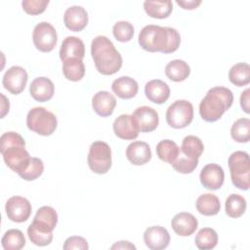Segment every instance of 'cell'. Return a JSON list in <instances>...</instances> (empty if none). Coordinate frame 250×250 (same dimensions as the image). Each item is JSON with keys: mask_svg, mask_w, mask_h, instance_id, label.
Wrapping results in <instances>:
<instances>
[{"mask_svg": "<svg viewBox=\"0 0 250 250\" xmlns=\"http://www.w3.org/2000/svg\"><path fill=\"white\" fill-rule=\"evenodd\" d=\"M27 128L41 136L52 135L58 126L56 115L45 107L36 106L31 108L26 115Z\"/></svg>", "mask_w": 250, "mask_h": 250, "instance_id": "obj_7", "label": "cell"}, {"mask_svg": "<svg viewBox=\"0 0 250 250\" xmlns=\"http://www.w3.org/2000/svg\"><path fill=\"white\" fill-rule=\"evenodd\" d=\"M62 73L69 81H80L85 75V65L80 59H68L62 62Z\"/></svg>", "mask_w": 250, "mask_h": 250, "instance_id": "obj_28", "label": "cell"}, {"mask_svg": "<svg viewBox=\"0 0 250 250\" xmlns=\"http://www.w3.org/2000/svg\"><path fill=\"white\" fill-rule=\"evenodd\" d=\"M145 94L148 101L161 104L169 99L170 88L164 81L160 79H153L146 84Z\"/></svg>", "mask_w": 250, "mask_h": 250, "instance_id": "obj_23", "label": "cell"}, {"mask_svg": "<svg viewBox=\"0 0 250 250\" xmlns=\"http://www.w3.org/2000/svg\"><path fill=\"white\" fill-rule=\"evenodd\" d=\"M49 4V0H23L22 9L29 15L36 16L42 14Z\"/></svg>", "mask_w": 250, "mask_h": 250, "instance_id": "obj_39", "label": "cell"}, {"mask_svg": "<svg viewBox=\"0 0 250 250\" xmlns=\"http://www.w3.org/2000/svg\"><path fill=\"white\" fill-rule=\"evenodd\" d=\"M144 9L146 13L154 19H166L170 16L173 10V4L171 1H150L144 2Z\"/></svg>", "mask_w": 250, "mask_h": 250, "instance_id": "obj_27", "label": "cell"}, {"mask_svg": "<svg viewBox=\"0 0 250 250\" xmlns=\"http://www.w3.org/2000/svg\"><path fill=\"white\" fill-rule=\"evenodd\" d=\"M5 210L8 219L15 223H23L28 220L32 207L31 203L22 196L10 197L5 205Z\"/></svg>", "mask_w": 250, "mask_h": 250, "instance_id": "obj_11", "label": "cell"}, {"mask_svg": "<svg viewBox=\"0 0 250 250\" xmlns=\"http://www.w3.org/2000/svg\"><path fill=\"white\" fill-rule=\"evenodd\" d=\"M201 185L210 190L219 189L225 181V173L223 168L216 163L205 165L199 175Z\"/></svg>", "mask_w": 250, "mask_h": 250, "instance_id": "obj_13", "label": "cell"}, {"mask_svg": "<svg viewBox=\"0 0 250 250\" xmlns=\"http://www.w3.org/2000/svg\"><path fill=\"white\" fill-rule=\"evenodd\" d=\"M44 171V164L40 158L30 157L24 168L19 173V176L25 181H34L39 178Z\"/></svg>", "mask_w": 250, "mask_h": 250, "instance_id": "obj_36", "label": "cell"}, {"mask_svg": "<svg viewBox=\"0 0 250 250\" xmlns=\"http://www.w3.org/2000/svg\"><path fill=\"white\" fill-rule=\"evenodd\" d=\"M195 245L200 250H209L216 247L218 243V234L211 228H203L199 229L194 239Z\"/></svg>", "mask_w": 250, "mask_h": 250, "instance_id": "obj_34", "label": "cell"}, {"mask_svg": "<svg viewBox=\"0 0 250 250\" xmlns=\"http://www.w3.org/2000/svg\"><path fill=\"white\" fill-rule=\"evenodd\" d=\"M88 165L96 174H105L111 167V149L108 144L96 141L89 148Z\"/></svg>", "mask_w": 250, "mask_h": 250, "instance_id": "obj_8", "label": "cell"}, {"mask_svg": "<svg viewBox=\"0 0 250 250\" xmlns=\"http://www.w3.org/2000/svg\"><path fill=\"white\" fill-rule=\"evenodd\" d=\"M126 157L133 165H144L151 159V150L146 142L135 141L127 146Z\"/></svg>", "mask_w": 250, "mask_h": 250, "instance_id": "obj_20", "label": "cell"}, {"mask_svg": "<svg viewBox=\"0 0 250 250\" xmlns=\"http://www.w3.org/2000/svg\"><path fill=\"white\" fill-rule=\"evenodd\" d=\"M62 248L64 250H87L89 248V245L84 237L74 235L65 239Z\"/></svg>", "mask_w": 250, "mask_h": 250, "instance_id": "obj_40", "label": "cell"}, {"mask_svg": "<svg viewBox=\"0 0 250 250\" xmlns=\"http://www.w3.org/2000/svg\"><path fill=\"white\" fill-rule=\"evenodd\" d=\"M63 22L69 30L74 32L81 31L88 23V13L81 6H71L64 12Z\"/></svg>", "mask_w": 250, "mask_h": 250, "instance_id": "obj_17", "label": "cell"}, {"mask_svg": "<svg viewBox=\"0 0 250 250\" xmlns=\"http://www.w3.org/2000/svg\"><path fill=\"white\" fill-rule=\"evenodd\" d=\"M193 119V106L186 100H178L169 105L166 111V121L175 129H182L191 123Z\"/></svg>", "mask_w": 250, "mask_h": 250, "instance_id": "obj_9", "label": "cell"}, {"mask_svg": "<svg viewBox=\"0 0 250 250\" xmlns=\"http://www.w3.org/2000/svg\"><path fill=\"white\" fill-rule=\"evenodd\" d=\"M172 167L181 174H189L195 170L198 165V159H192L184 155L181 150L177 159L171 164Z\"/></svg>", "mask_w": 250, "mask_h": 250, "instance_id": "obj_38", "label": "cell"}, {"mask_svg": "<svg viewBox=\"0 0 250 250\" xmlns=\"http://www.w3.org/2000/svg\"><path fill=\"white\" fill-rule=\"evenodd\" d=\"M92 106L98 115L106 117L112 114L116 106V100L109 92L99 91L92 99Z\"/></svg>", "mask_w": 250, "mask_h": 250, "instance_id": "obj_22", "label": "cell"}, {"mask_svg": "<svg viewBox=\"0 0 250 250\" xmlns=\"http://www.w3.org/2000/svg\"><path fill=\"white\" fill-rule=\"evenodd\" d=\"M112 92L120 99L128 100L134 98L139 90L138 82L130 76H121L111 84Z\"/></svg>", "mask_w": 250, "mask_h": 250, "instance_id": "obj_24", "label": "cell"}, {"mask_svg": "<svg viewBox=\"0 0 250 250\" xmlns=\"http://www.w3.org/2000/svg\"><path fill=\"white\" fill-rule=\"evenodd\" d=\"M197 226V219L192 214L188 212H181L176 214L171 221V227L173 230L180 236L191 235L196 230Z\"/></svg>", "mask_w": 250, "mask_h": 250, "instance_id": "obj_18", "label": "cell"}, {"mask_svg": "<svg viewBox=\"0 0 250 250\" xmlns=\"http://www.w3.org/2000/svg\"><path fill=\"white\" fill-rule=\"evenodd\" d=\"M230 136L237 143H248L250 140V120L248 118L237 119L230 128Z\"/></svg>", "mask_w": 250, "mask_h": 250, "instance_id": "obj_35", "label": "cell"}, {"mask_svg": "<svg viewBox=\"0 0 250 250\" xmlns=\"http://www.w3.org/2000/svg\"><path fill=\"white\" fill-rule=\"evenodd\" d=\"M138 39L140 46L151 53H174L181 44V35L177 29L155 24L144 26L139 33Z\"/></svg>", "mask_w": 250, "mask_h": 250, "instance_id": "obj_1", "label": "cell"}, {"mask_svg": "<svg viewBox=\"0 0 250 250\" xmlns=\"http://www.w3.org/2000/svg\"><path fill=\"white\" fill-rule=\"evenodd\" d=\"M28 75L26 70L19 65L11 66L3 75L2 84L4 88L13 95L21 94L27 83Z\"/></svg>", "mask_w": 250, "mask_h": 250, "instance_id": "obj_12", "label": "cell"}, {"mask_svg": "<svg viewBox=\"0 0 250 250\" xmlns=\"http://www.w3.org/2000/svg\"><path fill=\"white\" fill-rule=\"evenodd\" d=\"M29 93L35 101L44 103L53 98L55 86L51 79L44 76L37 77L31 82L29 86Z\"/></svg>", "mask_w": 250, "mask_h": 250, "instance_id": "obj_19", "label": "cell"}, {"mask_svg": "<svg viewBox=\"0 0 250 250\" xmlns=\"http://www.w3.org/2000/svg\"><path fill=\"white\" fill-rule=\"evenodd\" d=\"M246 200L245 198L237 193H233L229 195L226 200L225 208L226 214L230 218H239L241 217L246 211Z\"/></svg>", "mask_w": 250, "mask_h": 250, "instance_id": "obj_32", "label": "cell"}, {"mask_svg": "<svg viewBox=\"0 0 250 250\" xmlns=\"http://www.w3.org/2000/svg\"><path fill=\"white\" fill-rule=\"evenodd\" d=\"M232 184L239 189L247 190L250 188V161L249 154L237 150L230 154L228 160Z\"/></svg>", "mask_w": 250, "mask_h": 250, "instance_id": "obj_6", "label": "cell"}, {"mask_svg": "<svg viewBox=\"0 0 250 250\" xmlns=\"http://www.w3.org/2000/svg\"><path fill=\"white\" fill-rule=\"evenodd\" d=\"M232 92L222 86L211 88L199 104V114L207 122H215L231 106Z\"/></svg>", "mask_w": 250, "mask_h": 250, "instance_id": "obj_4", "label": "cell"}, {"mask_svg": "<svg viewBox=\"0 0 250 250\" xmlns=\"http://www.w3.org/2000/svg\"><path fill=\"white\" fill-rule=\"evenodd\" d=\"M1 98H2V113H1V118H3L6 113L9 111V107H10V104H9V100H7V98L1 94Z\"/></svg>", "mask_w": 250, "mask_h": 250, "instance_id": "obj_44", "label": "cell"}, {"mask_svg": "<svg viewBox=\"0 0 250 250\" xmlns=\"http://www.w3.org/2000/svg\"><path fill=\"white\" fill-rule=\"evenodd\" d=\"M91 55L97 70L103 75H112L122 66L120 53L106 36L99 35L93 39Z\"/></svg>", "mask_w": 250, "mask_h": 250, "instance_id": "obj_2", "label": "cell"}, {"mask_svg": "<svg viewBox=\"0 0 250 250\" xmlns=\"http://www.w3.org/2000/svg\"><path fill=\"white\" fill-rule=\"evenodd\" d=\"M180 153V147L171 140L160 141L156 146V154L164 162L172 164Z\"/></svg>", "mask_w": 250, "mask_h": 250, "instance_id": "obj_31", "label": "cell"}, {"mask_svg": "<svg viewBox=\"0 0 250 250\" xmlns=\"http://www.w3.org/2000/svg\"><path fill=\"white\" fill-rule=\"evenodd\" d=\"M144 241L151 250H162L169 245L170 234L164 227L152 226L145 230Z\"/></svg>", "mask_w": 250, "mask_h": 250, "instance_id": "obj_15", "label": "cell"}, {"mask_svg": "<svg viewBox=\"0 0 250 250\" xmlns=\"http://www.w3.org/2000/svg\"><path fill=\"white\" fill-rule=\"evenodd\" d=\"M165 74L170 80L181 82L189 76L190 67L188 62L183 60H173L166 64Z\"/></svg>", "mask_w": 250, "mask_h": 250, "instance_id": "obj_26", "label": "cell"}, {"mask_svg": "<svg viewBox=\"0 0 250 250\" xmlns=\"http://www.w3.org/2000/svg\"><path fill=\"white\" fill-rule=\"evenodd\" d=\"M197 211L204 216H214L221 210L219 198L213 193L201 194L195 202Z\"/></svg>", "mask_w": 250, "mask_h": 250, "instance_id": "obj_25", "label": "cell"}, {"mask_svg": "<svg viewBox=\"0 0 250 250\" xmlns=\"http://www.w3.org/2000/svg\"><path fill=\"white\" fill-rule=\"evenodd\" d=\"M112 33L119 42H128L134 36V26L126 21H117L112 27Z\"/></svg>", "mask_w": 250, "mask_h": 250, "instance_id": "obj_37", "label": "cell"}, {"mask_svg": "<svg viewBox=\"0 0 250 250\" xmlns=\"http://www.w3.org/2000/svg\"><path fill=\"white\" fill-rule=\"evenodd\" d=\"M249 93H250V90L246 89L243 91V93H241V96H240V105L246 113L250 112V110H249L250 109L249 108Z\"/></svg>", "mask_w": 250, "mask_h": 250, "instance_id": "obj_42", "label": "cell"}, {"mask_svg": "<svg viewBox=\"0 0 250 250\" xmlns=\"http://www.w3.org/2000/svg\"><path fill=\"white\" fill-rule=\"evenodd\" d=\"M176 3L185 10H193L196 9L200 4V0H177Z\"/></svg>", "mask_w": 250, "mask_h": 250, "instance_id": "obj_41", "label": "cell"}, {"mask_svg": "<svg viewBox=\"0 0 250 250\" xmlns=\"http://www.w3.org/2000/svg\"><path fill=\"white\" fill-rule=\"evenodd\" d=\"M1 244L5 250H20L25 245V237L21 230L11 229L4 233Z\"/></svg>", "mask_w": 250, "mask_h": 250, "instance_id": "obj_33", "label": "cell"}, {"mask_svg": "<svg viewBox=\"0 0 250 250\" xmlns=\"http://www.w3.org/2000/svg\"><path fill=\"white\" fill-rule=\"evenodd\" d=\"M114 134L122 140H134L139 136L140 129L133 118L129 114L119 115L113 122L112 125Z\"/></svg>", "mask_w": 250, "mask_h": 250, "instance_id": "obj_16", "label": "cell"}, {"mask_svg": "<svg viewBox=\"0 0 250 250\" xmlns=\"http://www.w3.org/2000/svg\"><path fill=\"white\" fill-rule=\"evenodd\" d=\"M58 224V214L51 206L40 207L27 228L30 241L37 246L49 245L53 240V230Z\"/></svg>", "mask_w": 250, "mask_h": 250, "instance_id": "obj_5", "label": "cell"}, {"mask_svg": "<svg viewBox=\"0 0 250 250\" xmlns=\"http://www.w3.org/2000/svg\"><path fill=\"white\" fill-rule=\"evenodd\" d=\"M32 40L37 50L43 53H49L53 51L57 44V31L51 23L47 21L39 22L33 29Z\"/></svg>", "mask_w": 250, "mask_h": 250, "instance_id": "obj_10", "label": "cell"}, {"mask_svg": "<svg viewBox=\"0 0 250 250\" xmlns=\"http://www.w3.org/2000/svg\"><path fill=\"white\" fill-rule=\"evenodd\" d=\"M229 81L237 87H242L250 82V66L246 62H238L232 65L229 71Z\"/></svg>", "mask_w": 250, "mask_h": 250, "instance_id": "obj_29", "label": "cell"}, {"mask_svg": "<svg viewBox=\"0 0 250 250\" xmlns=\"http://www.w3.org/2000/svg\"><path fill=\"white\" fill-rule=\"evenodd\" d=\"M111 249H136V246L129 241H118L111 246Z\"/></svg>", "mask_w": 250, "mask_h": 250, "instance_id": "obj_43", "label": "cell"}, {"mask_svg": "<svg viewBox=\"0 0 250 250\" xmlns=\"http://www.w3.org/2000/svg\"><path fill=\"white\" fill-rule=\"evenodd\" d=\"M84 56L85 45L80 38L75 36H67L63 39L60 49V58L62 62L74 58L83 60Z\"/></svg>", "mask_w": 250, "mask_h": 250, "instance_id": "obj_21", "label": "cell"}, {"mask_svg": "<svg viewBox=\"0 0 250 250\" xmlns=\"http://www.w3.org/2000/svg\"><path fill=\"white\" fill-rule=\"evenodd\" d=\"M204 150V145L202 141L193 135H189L184 138L182 146H181V152L192 159H198Z\"/></svg>", "mask_w": 250, "mask_h": 250, "instance_id": "obj_30", "label": "cell"}, {"mask_svg": "<svg viewBox=\"0 0 250 250\" xmlns=\"http://www.w3.org/2000/svg\"><path fill=\"white\" fill-rule=\"evenodd\" d=\"M132 116L137 122L140 131L144 133L154 131L159 123L157 111L146 105L137 107L134 110Z\"/></svg>", "mask_w": 250, "mask_h": 250, "instance_id": "obj_14", "label": "cell"}, {"mask_svg": "<svg viewBox=\"0 0 250 250\" xmlns=\"http://www.w3.org/2000/svg\"><path fill=\"white\" fill-rule=\"evenodd\" d=\"M0 152L6 165L20 173L30 159L28 151L25 149L24 139L16 132H6L0 138Z\"/></svg>", "mask_w": 250, "mask_h": 250, "instance_id": "obj_3", "label": "cell"}]
</instances>
